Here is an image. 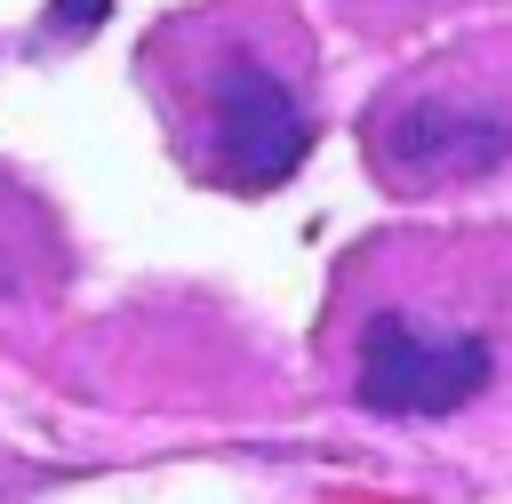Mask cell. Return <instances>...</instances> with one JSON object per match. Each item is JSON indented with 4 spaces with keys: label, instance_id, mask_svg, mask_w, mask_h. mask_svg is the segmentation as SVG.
I'll return each mask as SVG.
<instances>
[{
    "label": "cell",
    "instance_id": "5",
    "mask_svg": "<svg viewBox=\"0 0 512 504\" xmlns=\"http://www.w3.org/2000/svg\"><path fill=\"white\" fill-rule=\"evenodd\" d=\"M0 288H8V264H0Z\"/></svg>",
    "mask_w": 512,
    "mask_h": 504
},
{
    "label": "cell",
    "instance_id": "2",
    "mask_svg": "<svg viewBox=\"0 0 512 504\" xmlns=\"http://www.w3.org/2000/svg\"><path fill=\"white\" fill-rule=\"evenodd\" d=\"M208 136H216V160L240 176V184H288L296 160L312 152V128L288 96V80L256 56H224L216 80H208Z\"/></svg>",
    "mask_w": 512,
    "mask_h": 504
},
{
    "label": "cell",
    "instance_id": "4",
    "mask_svg": "<svg viewBox=\"0 0 512 504\" xmlns=\"http://www.w3.org/2000/svg\"><path fill=\"white\" fill-rule=\"evenodd\" d=\"M104 16H112V0H56V8H48L56 32H96Z\"/></svg>",
    "mask_w": 512,
    "mask_h": 504
},
{
    "label": "cell",
    "instance_id": "3",
    "mask_svg": "<svg viewBox=\"0 0 512 504\" xmlns=\"http://www.w3.org/2000/svg\"><path fill=\"white\" fill-rule=\"evenodd\" d=\"M376 160H392L400 176H488L512 160V112L480 104V96H408L384 128H376Z\"/></svg>",
    "mask_w": 512,
    "mask_h": 504
},
{
    "label": "cell",
    "instance_id": "1",
    "mask_svg": "<svg viewBox=\"0 0 512 504\" xmlns=\"http://www.w3.org/2000/svg\"><path fill=\"white\" fill-rule=\"evenodd\" d=\"M360 408L376 416H448L464 400L488 392V344L480 336H440V328H416L408 312H384L368 320L360 336V376H352Z\"/></svg>",
    "mask_w": 512,
    "mask_h": 504
}]
</instances>
